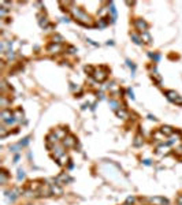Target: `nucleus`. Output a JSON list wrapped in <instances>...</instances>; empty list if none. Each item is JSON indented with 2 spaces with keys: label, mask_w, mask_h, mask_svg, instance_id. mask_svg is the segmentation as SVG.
I'll return each instance as SVG.
<instances>
[{
  "label": "nucleus",
  "mask_w": 182,
  "mask_h": 205,
  "mask_svg": "<svg viewBox=\"0 0 182 205\" xmlns=\"http://www.w3.org/2000/svg\"><path fill=\"white\" fill-rule=\"evenodd\" d=\"M70 10H71V14H73V17H74V19L77 22H79L81 25H84V26H93L92 18H90L88 14H85V12H84V11H82L79 7H71Z\"/></svg>",
  "instance_id": "1"
},
{
  "label": "nucleus",
  "mask_w": 182,
  "mask_h": 205,
  "mask_svg": "<svg viewBox=\"0 0 182 205\" xmlns=\"http://www.w3.org/2000/svg\"><path fill=\"white\" fill-rule=\"evenodd\" d=\"M92 77L96 79L97 82H103L107 79L108 77V71L106 67H99V68H95V71H93Z\"/></svg>",
  "instance_id": "2"
},
{
  "label": "nucleus",
  "mask_w": 182,
  "mask_h": 205,
  "mask_svg": "<svg viewBox=\"0 0 182 205\" xmlns=\"http://www.w3.org/2000/svg\"><path fill=\"white\" fill-rule=\"evenodd\" d=\"M0 118L3 120V123L6 124H14L15 123V118H14V112H11L10 110H3L0 113Z\"/></svg>",
  "instance_id": "3"
},
{
  "label": "nucleus",
  "mask_w": 182,
  "mask_h": 205,
  "mask_svg": "<svg viewBox=\"0 0 182 205\" xmlns=\"http://www.w3.org/2000/svg\"><path fill=\"white\" fill-rule=\"evenodd\" d=\"M166 96H167V99L171 102H175V104H178V105H182V97L177 92L168 90V92H166Z\"/></svg>",
  "instance_id": "4"
},
{
  "label": "nucleus",
  "mask_w": 182,
  "mask_h": 205,
  "mask_svg": "<svg viewBox=\"0 0 182 205\" xmlns=\"http://www.w3.org/2000/svg\"><path fill=\"white\" fill-rule=\"evenodd\" d=\"M77 145V140L73 135H66L63 138V146L64 148H74Z\"/></svg>",
  "instance_id": "5"
},
{
  "label": "nucleus",
  "mask_w": 182,
  "mask_h": 205,
  "mask_svg": "<svg viewBox=\"0 0 182 205\" xmlns=\"http://www.w3.org/2000/svg\"><path fill=\"white\" fill-rule=\"evenodd\" d=\"M134 26H136L137 30H140L141 33H145L146 29H148V23H146L144 19H141V18H138V19L134 21Z\"/></svg>",
  "instance_id": "6"
},
{
  "label": "nucleus",
  "mask_w": 182,
  "mask_h": 205,
  "mask_svg": "<svg viewBox=\"0 0 182 205\" xmlns=\"http://www.w3.org/2000/svg\"><path fill=\"white\" fill-rule=\"evenodd\" d=\"M151 205H168V201L163 197H151L148 198Z\"/></svg>",
  "instance_id": "7"
},
{
  "label": "nucleus",
  "mask_w": 182,
  "mask_h": 205,
  "mask_svg": "<svg viewBox=\"0 0 182 205\" xmlns=\"http://www.w3.org/2000/svg\"><path fill=\"white\" fill-rule=\"evenodd\" d=\"M64 155V146L63 145H55L54 146V153H52V156H54V159L59 160L62 157V156Z\"/></svg>",
  "instance_id": "8"
},
{
  "label": "nucleus",
  "mask_w": 182,
  "mask_h": 205,
  "mask_svg": "<svg viewBox=\"0 0 182 205\" xmlns=\"http://www.w3.org/2000/svg\"><path fill=\"white\" fill-rule=\"evenodd\" d=\"M51 193H52V194H56V196H62L63 194V189H62L58 183L51 185Z\"/></svg>",
  "instance_id": "9"
},
{
  "label": "nucleus",
  "mask_w": 182,
  "mask_h": 205,
  "mask_svg": "<svg viewBox=\"0 0 182 205\" xmlns=\"http://www.w3.org/2000/svg\"><path fill=\"white\" fill-rule=\"evenodd\" d=\"M47 49H48V52H50V53H58L59 51L62 49V45H60V44H55L54 43V44H51Z\"/></svg>",
  "instance_id": "10"
},
{
  "label": "nucleus",
  "mask_w": 182,
  "mask_h": 205,
  "mask_svg": "<svg viewBox=\"0 0 182 205\" xmlns=\"http://www.w3.org/2000/svg\"><path fill=\"white\" fill-rule=\"evenodd\" d=\"M62 180H63V182H71V178L68 177V175H67L66 172H63L62 175H59V177L56 178V183H58V185L62 183Z\"/></svg>",
  "instance_id": "11"
},
{
  "label": "nucleus",
  "mask_w": 182,
  "mask_h": 205,
  "mask_svg": "<svg viewBox=\"0 0 182 205\" xmlns=\"http://www.w3.org/2000/svg\"><path fill=\"white\" fill-rule=\"evenodd\" d=\"M160 131L166 135V137H171V135L174 134V130H173V127H170V126H163V127L160 129Z\"/></svg>",
  "instance_id": "12"
},
{
  "label": "nucleus",
  "mask_w": 182,
  "mask_h": 205,
  "mask_svg": "<svg viewBox=\"0 0 182 205\" xmlns=\"http://www.w3.org/2000/svg\"><path fill=\"white\" fill-rule=\"evenodd\" d=\"M156 153L157 155H167L168 153V145H160V146H157L156 149Z\"/></svg>",
  "instance_id": "13"
},
{
  "label": "nucleus",
  "mask_w": 182,
  "mask_h": 205,
  "mask_svg": "<svg viewBox=\"0 0 182 205\" xmlns=\"http://www.w3.org/2000/svg\"><path fill=\"white\" fill-rule=\"evenodd\" d=\"M7 179H8V174L6 170H1V172H0V183L1 185H6L7 183Z\"/></svg>",
  "instance_id": "14"
},
{
  "label": "nucleus",
  "mask_w": 182,
  "mask_h": 205,
  "mask_svg": "<svg viewBox=\"0 0 182 205\" xmlns=\"http://www.w3.org/2000/svg\"><path fill=\"white\" fill-rule=\"evenodd\" d=\"M115 112H116V116L118 118H122V119H127L129 118L127 111H125V110H118V111H115Z\"/></svg>",
  "instance_id": "15"
},
{
  "label": "nucleus",
  "mask_w": 182,
  "mask_h": 205,
  "mask_svg": "<svg viewBox=\"0 0 182 205\" xmlns=\"http://www.w3.org/2000/svg\"><path fill=\"white\" fill-rule=\"evenodd\" d=\"M154 138H155V140H157V141H163V140H166V135H164L162 131H155V133H154Z\"/></svg>",
  "instance_id": "16"
},
{
  "label": "nucleus",
  "mask_w": 182,
  "mask_h": 205,
  "mask_svg": "<svg viewBox=\"0 0 182 205\" xmlns=\"http://www.w3.org/2000/svg\"><path fill=\"white\" fill-rule=\"evenodd\" d=\"M55 134H56V137L60 140V138H64L66 137V130H62V129H59V130H55L54 131Z\"/></svg>",
  "instance_id": "17"
},
{
  "label": "nucleus",
  "mask_w": 182,
  "mask_h": 205,
  "mask_svg": "<svg viewBox=\"0 0 182 205\" xmlns=\"http://www.w3.org/2000/svg\"><path fill=\"white\" fill-rule=\"evenodd\" d=\"M143 142H144V140H143V137H141L140 134L134 138V146H141V145H143Z\"/></svg>",
  "instance_id": "18"
},
{
  "label": "nucleus",
  "mask_w": 182,
  "mask_h": 205,
  "mask_svg": "<svg viewBox=\"0 0 182 205\" xmlns=\"http://www.w3.org/2000/svg\"><path fill=\"white\" fill-rule=\"evenodd\" d=\"M14 118L17 120H21L22 118H23V112H22V110H17V111H15V112H14Z\"/></svg>",
  "instance_id": "19"
},
{
  "label": "nucleus",
  "mask_w": 182,
  "mask_h": 205,
  "mask_svg": "<svg viewBox=\"0 0 182 205\" xmlns=\"http://www.w3.org/2000/svg\"><path fill=\"white\" fill-rule=\"evenodd\" d=\"M67 160H68V157L66 156V153H64V155L62 156L60 159H59V164H60V166H66V163H67Z\"/></svg>",
  "instance_id": "20"
},
{
  "label": "nucleus",
  "mask_w": 182,
  "mask_h": 205,
  "mask_svg": "<svg viewBox=\"0 0 182 205\" xmlns=\"http://www.w3.org/2000/svg\"><path fill=\"white\" fill-rule=\"evenodd\" d=\"M110 105H111V108H112V110L114 111H118V102L115 101V100H110Z\"/></svg>",
  "instance_id": "21"
},
{
  "label": "nucleus",
  "mask_w": 182,
  "mask_h": 205,
  "mask_svg": "<svg viewBox=\"0 0 182 205\" xmlns=\"http://www.w3.org/2000/svg\"><path fill=\"white\" fill-rule=\"evenodd\" d=\"M141 37H143V39L145 40V43H151V36L148 34V32L141 33Z\"/></svg>",
  "instance_id": "22"
},
{
  "label": "nucleus",
  "mask_w": 182,
  "mask_h": 205,
  "mask_svg": "<svg viewBox=\"0 0 182 205\" xmlns=\"http://www.w3.org/2000/svg\"><path fill=\"white\" fill-rule=\"evenodd\" d=\"M132 39L134 40V43L136 44H141V41H140V39H138V36L137 34H132Z\"/></svg>",
  "instance_id": "23"
},
{
  "label": "nucleus",
  "mask_w": 182,
  "mask_h": 205,
  "mask_svg": "<svg viewBox=\"0 0 182 205\" xmlns=\"http://www.w3.org/2000/svg\"><path fill=\"white\" fill-rule=\"evenodd\" d=\"M23 178H25V172L22 170H19L18 171V179H23Z\"/></svg>",
  "instance_id": "24"
},
{
  "label": "nucleus",
  "mask_w": 182,
  "mask_h": 205,
  "mask_svg": "<svg viewBox=\"0 0 182 205\" xmlns=\"http://www.w3.org/2000/svg\"><path fill=\"white\" fill-rule=\"evenodd\" d=\"M0 130H1V138H4L6 135H7V131H6V129H4V127H1Z\"/></svg>",
  "instance_id": "25"
},
{
  "label": "nucleus",
  "mask_w": 182,
  "mask_h": 205,
  "mask_svg": "<svg viewBox=\"0 0 182 205\" xmlns=\"http://www.w3.org/2000/svg\"><path fill=\"white\" fill-rule=\"evenodd\" d=\"M129 97H130V99H134V95H133V92L130 89H129Z\"/></svg>",
  "instance_id": "26"
},
{
  "label": "nucleus",
  "mask_w": 182,
  "mask_h": 205,
  "mask_svg": "<svg viewBox=\"0 0 182 205\" xmlns=\"http://www.w3.org/2000/svg\"><path fill=\"white\" fill-rule=\"evenodd\" d=\"M68 49H70V53H75V48H73V47H70Z\"/></svg>",
  "instance_id": "27"
},
{
  "label": "nucleus",
  "mask_w": 182,
  "mask_h": 205,
  "mask_svg": "<svg viewBox=\"0 0 182 205\" xmlns=\"http://www.w3.org/2000/svg\"><path fill=\"white\" fill-rule=\"evenodd\" d=\"M144 164H145V166H151V161L149 160H144Z\"/></svg>",
  "instance_id": "28"
},
{
  "label": "nucleus",
  "mask_w": 182,
  "mask_h": 205,
  "mask_svg": "<svg viewBox=\"0 0 182 205\" xmlns=\"http://www.w3.org/2000/svg\"><path fill=\"white\" fill-rule=\"evenodd\" d=\"M133 201H134V198H133V197H129L127 198V202H133Z\"/></svg>",
  "instance_id": "29"
},
{
  "label": "nucleus",
  "mask_w": 182,
  "mask_h": 205,
  "mask_svg": "<svg viewBox=\"0 0 182 205\" xmlns=\"http://www.w3.org/2000/svg\"><path fill=\"white\" fill-rule=\"evenodd\" d=\"M123 205H132V204H129V202H126V204H123Z\"/></svg>",
  "instance_id": "30"
},
{
  "label": "nucleus",
  "mask_w": 182,
  "mask_h": 205,
  "mask_svg": "<svg viewBox=\"0 0 182 205\" xmlns=\"http://www.w3.org/2000/svg\"><path fill=\"white\" fill-rule=\"evenodd\" d=\"M179 205H182V204H179Z\"/></svg>",
  "instance_id": "31"
}]
</instances>
